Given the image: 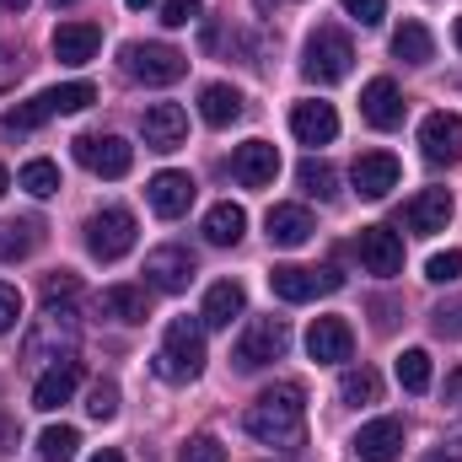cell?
Listing matches in <instances>:
<instances>
[{
  "mask_svg": "<svg viewBox=\"0 0 462 462\" xmlns=\"http://www.w3.org/2000/svg\"><path fill=\"white\" fill-rule=\"evenodd\" d=\"M247 436L263 441V447H280V452H296L307 441V393L296 382H280L269 393H258V403L247 409Z\"/></svg>",
  "mask_w": 462,
  "mask_h": 462,
  "instance_id": "obj_1",
  "label": "cell"
},
{
  "mask_svg": "<svg viewBox=\"0 0 462 462\" xmlns=\"http://www.w3.org/2000/svg\"><path fill=\"white\" fill-rule=\"evenodd\" d=\"M205 371V328L194 318H172L162 349H156V376L162 382H194Z\"/></svg>",
  "mask_w": 462,
  "mask_h": 462,
  "instance_id": "obj_2",
  "label": "cell"
},
{
  "mask_svg": "<svg viewBox=\"0 0 462 462\" xmlns=\"http://www.w3.org/2000/svg\"><path fill=\"white\" fill-rule=\"evenodd\" d=\"M81 345V318H76V307H60V301H43V312H38V323L27 328V345L22 355L27 360H70Z\"/></svg>",
  "mask_w": 462,
  "mask_h": 462,
  "instance_id": "obj_3",
  "label": "cell"
},
{
  "mask_svg": "<svg viewBox=\"0 0 462 462\" xmlns=\"http://www.w3.org/2000/svg\"><path fill=\"white\" fill-rule=\"evenodd\" d=\"M92 103H97V87H92V81H65V87H49V92H38L32 103L11 108L0 124H5V129H38V124H49V118L81 114V108H92Z\"/></svg>",
  "mask_w": 462,
  "mask_h": 462,
  "instance_id": "obj_4",
  "label": "cell"
},
{
  "mask_svg": "<svg viewBox=\"0 0 462 462\" xmlns=\"http://www.w3.org/2000/svg\"><path fill=\"white\" fill-rule=\"evenodd\" d=\"M285 349H291V323L285 318H253L242 328L236 349H231V360H236V371H263V365L285 360Z\"/></svg>",
  "mask_w": 462,
  "mask_h": 462,
  "instance_id": "obj_5",
  "label": "cell"
},
{
  "mask_svg": "<svg viewBox=\"0 0 462 462\" xmlns=\"http://www.w3.org/2000/svg\"><path fill=\"white\" fill-rule=\"evenodd\" d=\"M349 65H355V49H349V38L339 27H318V32L307 38V54H301V76H307V81L334 87V81L349 76Z\"/></svg>",
  "mask_w": 462,
  "mask_h": 462,
  "instance_id": "obj_6",
  "label": "cell"
},
{
  "mask_svg": "<svg viewBox=\"0 0 462 462\" xmlns=\"http://www.w3.org/2000/svg\"><path fill=\"white\" fill-rule=\"evenodd\" d=\"M124 70L145 87H172L189 76V54H178L172 43H124Z\"/></svg>",
  "mask_w": 462,
  "mask_h": 462,
  "instance_id": "obj_7",
  "label": "cell"
},
{
  "mask_svg": "<svg viewBox=\"0 0 462 462\" xmlns=\"http://www.w3.org/2000/svg\"><path fill=\"white\" fill-rule=\"evenodd\" d=\"M129 247H134V216L124 205H108V210L87 216V253L97 263H118Z\"/></svg>",
  "mask_w": 462,
  "mask_h": 462,
  "instance_id": "obj_8",
  "label": "cell"
},
{
  "mask_svg": "<svg viewBox=\"0 0 462 462\" xmlns=\"http://www.w3.org/2000/svg\"><path fill=\"white\" fill-rule=\"evenodd\" d=\"M339 285H345L339 269H301V263H274L269 269V291L280 301H291V307H301V301H312L323 291H339Z\"/></svg>",
  "mask_w": 462,
  "mask_h": 462,
  "instance_id": "obj_9",
  "label": "cell"
},
{
  "mask_svg": "<svg viewBox=\"0 0 462 462\" xmlns=\"http://www.w3.org/2000/svg\"><path fill=\"white\" fill-rule=\"evenodd\" d=\"M70 151H76V162H81L87 172H97V178H124V172L134 167V145L118 140V134H76Z\"/></svg>",
  "mask_w": 462,
  "mask_h": 462,
  "instance_id": "obj_10",
  "label": "cell"
},
{
  "mask_svg": "<svg viewBox=\"0 0 462 462\" xmlns=\"http://www.w3.org/2000/svg\"><path fill=\"white\" fill-rule=\"evenodd\" d=\"M194 274H199V263H194L189 247H156V253H145V285L162 291V296H183L194 285Z\"/></svg>",
  "mask_w": 462,
  "mask_h": 462,
  "instance_id": "obj_11",
  "label": "cell"
},
{
  "mask_svg": "<svg viewBox=\"0 0 462 462\" xmlns=\"http://www.w3.org/2000/svg\"><path fill=\"white\" fill-rule=\"evenodd\" d=\"M355 253H360V263H365V274H376V280H393V274H403V236L387 226H360L355 236Z\"/></svg>",
  "mask_w": 462,
  "mask_h": 462,
  "instance_id": "obj_12",
  "label": "cell"
},
{
  "mask_svg": "<svg viewBox=\"0 0 462 462\" xmlns=\"http://www.w3.org/2000/svg\"><path fill=\"white\" fill-rule=\"evenodd\" d=\"M398 178H403V167H398L393 151H360L355 167H349V183H355L360 199H387L398 189Z\"/></svg>",
  "mask_w": 462,
  "mask_h": 462,
  "instance_id": "obj_13",
  "label": "cell"
},
{
  "mask_svg": "<svg viewBox=\"0 0 462 462\" xmlns=\"http://www.w3.org/2000/svg\"><path fill=\"white\" fill-rule=\"evenodd\" d=\"M231 178H236L242 189H269V183L280 178V151H274L269 140L236 145V151H231Z\"/></svg>",
  "mask_w": 462,
  "mask_h": 462,
  "instance_id": "obj_14",
  "label": "cell"
},
{
  "mask_svg": "<svg viewBox=\"0 0 462 462\" xmlns=\"http://www.w3.org/2000/svg\"><path fill=\"white\" fill-rule=\"evenodd\" d=\"M194 194H199V183H194L189 172H156V178L145 183V199H151V210H156L162 221H178V216H189Z\"/></svg>",
  "mask_w": 462,
  "mask_h": 462,
  "instance_id": "obj_15",
  "label": "cell"
},
{
  "mask_svg": "<svg viewBox=\"0 0 462 462\" xmlns=\"http://www.w3.org/2000/svg\"><path fill=\"white\" fill-rule=\"evenodd\" d=\"M49 49H54L60 65H87L103 49V27L97 22H60L54 38H49Z\"/></svg>",
  "mask_w": 462,
  "mask_h": 462,
  "instance_id": "obj_16",
  "label": "cell"
},
{
  "mask_svg": "<svg viewBox=\"0 0 462 462\" xmlns=\"http://www.w3.org/2000/svg\"><path fill=\"white\" fill-rule=\"evenodd\" d=\"M76 387H81V360H76V355H70V360H54V365L38 376V387H32V409L54 414L60 403L76 398Z\"/></svg>",
  "mask_w": 462,
  "mask_h": 462,
  "instance_id": "obj_17",
  "label": "cell"
},
{
  "mask_svg": "<svg viewBox=\"0 0 462 462\" xmlns=\"http://www.w3.org/2000/svg\"><path fill=\"white\" fill-rule=\"evenodd\" d=\"M447 221H452V194L447 189H420L403 205V226L414 236H436V231H447Z\"/></svg>",
  "mask_w": 462,
  "mask_h": 462,
  "instance_id": "obj_18",
  "label": "cell"
},
{
  "mask_svg": "<svg viewBox=\"0 0 462 462\" xmlns=\"http://www.w3.org/2000/svg\"><path fill=\"white\" fill-rule=\"evenodd\" d=\"M355 447V457L360 462H398L403 452V420H371V425H360V436L349 441Z\"/></svg>",
  "mask_w": 462,
  "mask_h": 462,
  "instance_id": "obj_19",
  "label": "cell"
},
{
  "mask_svg": "<svg viewBox=\"0 0 462 462\" xmlns=\"http://www.w3.org/2000/svg\"><path fill=\"white\" fill-rule=\"evenodd\" d=\"M140 129H145V145L151 151H178L189 140V114L178 103H151L145 118H140Z\"/></svg>",
  "mask_w": 462,
  "mask_h": 462,
  "instance_id": "obj_20",
  "label": "cell"
},
{
  "mask_svg": "<svg viewBox=\"0 0 462 462\" xmlns=\"http://www.w3.org/2000/svg\"><path fill=\"white\" fill-rule=\"evenodd\" d=\"M349 349H355V328L345 318H318L307 328V355L318 365H339V360H349Z\"/></svg>",
  "mask_w": 462,
  "mask_h": 462,
  "instance_id": "obj_21",
  "label": "cell"
},
{
  "mask_svg": "<svg viewBox=\"0 0 462 462\" xmlns=\"http://www.w3.org/2000/svg\"><path fill=\"white\" fill-rule=\"evenodd\" d=\"M360 118H365L371 129H398V124H403V92H398L387 76L365 81V92H360Z\"/></svg>",
  "mask_w": 462,
  "mask_h": 462,
  "instance_id": "obj_22",
  "label": "cell"
},
{
  "mask_svg": "<svg viewBox=\"0 0 462 462\" xmlns=\"http://www.w3.org/2000/svg\"><path fill=\"white\" fill-rule=\"evenodd\" d=\"M420 151L430 162H457L462 156V114H430L420 124Z\"/></svg>",
  "mask_w": 462,
  "mask_h": 462,
  "instance_id": "obj_23",
  "label": "cell"
},
{
  "mask_svg": "<svg viewBox=\"0 0 462 462\" xmlns=\"http://www.w3.org/2000/svg\"><path fill=\"white\" fill-rule=\"evenodd\" d=\"M291 134H296L301 145H328V140L339 134L334 103H296V108H291Z\"/></svg>",
  "mask_w": 462,
  "mask_h": 462,
  "instance_id": "obj_24",
  "label": "cell"
},
{
  "mask_svg": "<svg viewBox=\"0 0 462 462\" xmlns=\"http://www.w3.org/2000/svg\"><path fill=\"white\" fill-rule=\"evenodd\" d=\"M242 307H247V291H242L236 280H216V285L205 291L199 323H205V328H231V318H242Z\"/></svg>",
  "mask_w": 462,
  "mask_h": 462,
  "instance_id": "obj_25",
  "label": "cell"
},
{
  "mask_svg": "<svg viewBox=\"0 0 462 462\" xmlns=\"http://www.w3.org/2000/svg\"><path fill=\"white\" fill-rule=\"evenodd\" d=\"M263 231H269V242L274 247H301V242H312V216L301 210V205H274L269 216H263Z\"/></svg>",
  "mask_w": 462,
  "mask_h": 462,
  "instance_id": "obj_26",
  "label": "cell"
},
{
  "mask_svg": "<svg viewBox=\"0 0 462 462\" xmlns=\"http://www.w3.org/2000/svg\"><path fill=\"white\" fill-rule=\"evenodd\" d=\"M97 307H103V318L129 323V328L151 318V296H145V285H108V291L97 296Z\"/></svg>",
  "mask_w": 462,
  "mask_h": 462,
  "instance_id": "obj_27",
  "label": "cell"
},
{
  "mask_svg": "<svg viewBox=\"0 0 462 462\" xmlns=\"http://www.w3.org/2000/svg\"><path fill=\"white\" fill-rule=\"evenodd\" d=\"M242 231H247V210L242 205H231V199L210 205V216H205V242L210 247H236Z\"/></svg>",
  "mask_w": 462,
  "mask_h": 462,
  "instance_id": "obj_28",
  "label": "cell"
},
{
  "mask_svg": "<svg viewBox=\"0 0 462 462\" xmlns=\"http://www.w3.org/2000/svg\"><path fill=\"white\" fill-rule=\"evenodd\" d=\"M199 114H205V124H210V129H226V124H236V118H242V92H236V87H226V81H210V87L199 92Z\"/></svg>",
  "mask_w": 462,
  "mask_h": 462,
  "instance_id": "obj_29",
  "label": "cell"
},
{
  "mask_svg": "<svg viewBox=\"0 0 462 462\" xmlns=\"http://www.w3.org/2000/svg\"><path fill=\"white\" fill-rule=\"evenodd\" d=\"M393 54H398L403 65H430V60H436L430 27H425V22H403V27L393 32Z\"/></svg>",
  "mask_w": 462,
  "mask_h": 462,
  "instance_id": "obj_30",
  "label": "cell"
},
{
  "mask_svg": "<svg viewBox=\"0 0 462 462\" xmlns=\"http://www.w3.org/2000/svg\"><path fill=\"white\" fill-rule=\"evenodd\" d=\"M296 183H301L312 199H334V194H339V172H334L328 162H318V156H307V162L296 167Z\"/></svg>",
  "mask_w": 462,
  "mask_h": 462,
  "instance_id": "obj_31",
  "label": "cell"
},
{
  "mask_svg": "<svg viewBox=\"0 0 462 462\" xmlns=\"http://www.w3.org/2000/svg\"><path fill=\"white\" fill-rule=\"evenodd\" d=\"M76 447H81V430L76 425H49L38 436V457L43 462H76Z\"/></svg>",
  "mask_w": 462,
  "mask_h": 462,
  "instance_id": "obj_32",
  "label": "cell"
},
{
  "mask_svg": "<svg viewBox=\"0 0 462 462\" xmlns=\"http://www.w3.org/2000/svg\"><path fill=\"white\" fill-rule=\"evenodd\" d=\"M38 236H43L38 221H11V226H0V258H5V263L27 258V253L38 247Z\"/></svg>",
  "mask_w": 462,
  "mask_h": 462,
  "instance_id": "obj_33",
  "label": "cell"
},
{
  "mask_svg": "<svg viewBox=\"0 0 462 462\" xmlns=\"http://www.w3.org/2000/svg\"><path fill=\"white\" fill-rule=\"evenodd\" d=\"M16 183H22L32 199H49V194H60V167H54L49 156H38V162H27V167L16 172Z\"/></svg>",
  "mask_w": 462,
  "mask_h": 462,
  "instance_id": "obj_34",
  "label": "cell"
},
{
  "mask_svg": "<svg viewBox=\"0 0 462 462\" xmlns=\"http://www.w3.org/2000/svg\"><path fill=\"white\" fill-rule=\"evenodd\" d=\"M339 398H345L349 409H360V403H376V398H382V376H376L371 365L345 371V382H339Z\"/></svg>",
  "mask_w": 462,
  "mask_h": 462,
  "instance_id": "obj_35",
  "label": "cell"
},
{
  "mask_svg": "<svg viewBox=\"0 0 462 462\" xmlns=\"http://www.w3.org/2000/svg\"><path fill=\"white\" fill-rule=\"evenodd\" d=\"M398 387L403 393H430V355L425 349H403L398 355Z\"/></svg>",
  "mask_w": 462,
  "mask_h": 462,
  "instance_id": "obj_36",
  "label": "cell"
},
{
  "mask_svg": "<svg viewBox=\"0 0 462 462\" xmlns=\"http://www.w3.org/2000/svg\"><path fill=\"white\" fill-rule=\"evenodd\" d=\"M425 280H430V285H457V280H462V247L436 253V258L425 263Z\"/></svg>",
  "mask_w": 462,
  "mask_h": 462,
  "instance_id": "obj_37",
  "label": "cell"
},
{
  "mask_svg": "<svg viewBox=\"0 0 462 462\" xmlns=\"http://www.w3.org/2000/svg\"><path fill=\"white\" fill-rule=\"evenodd\" d=\"M87 414H92V420H114L118 414V387L114 382H92V393H87Z\"/></svg>",
  "mask_w": 462,
  "mask_h": 462,
  "instance_id": "obj_38",
  "label": "cell"
},
{
  "mask_svg": "<svg viewBox=\"0 0 462 462\" xmlns=\"http://www.w3.org/2000/svg\"><path fill=\"white\" fill-rule=\"evenodd\" d=\"M178 462H226V447H221L216 436H194V441L178 452Z\"/></svg>",
  "mask_w": 462,
  "mask_h": 462,
  "instance_id": "obj_39",
  "label": "cell"
},
{
  "mask_svg": "<svg viewBox=\"0 0 462 462\" xmlns=\"http://www.w3.org/2000/svg\"><path fill=\"white\" fill-rule=\"evenodd\" d=\"M339 5H345L349 22H360V27H376L387 16V0H339Z\"/></svg>",
  "mask_w": 462,
  "mask_h": 462,
  "instance_id": "obj_40",
  "label": "cell"
},
{
  "mask_svg": "<svg viewBox=\"0 0 462 462\" xmlns=\"http://www.w3.org/2000/svg\"><path fill=\"white\" fill-rule=\"evenodd\" d=\"M199 5H205V0H162V22H167V27H189V22L199 16Z\"/></svg>",
  "mask_w": 462,
  "mask_h": 462,
  "instance_id": "obj_41",
  "label": "cell"
},
{
  "mask_svg": "<svg viewBox=\"0 0 462 462\" xmlns=\"http://www.w3.org/2000/svg\"><path fill=\"white\" fill-rule=\"evenodd\" d=\"M16 318H22V291L0 280V334H11V328H16Z\"/></svg>",
  "mask_w": 462,
  "mask_h": 462,
  "instance_id": "obj_42",
  "label": "cell"
},
{
  "mask_svg": "<svg viewBox=\"0 0 462 462\" xmlns=\"http://www.w3.org/2000/svg\"><path fill=\"white\" fill-rule=\"evenodd\" d=\"M16 76H22V54L0 43V92H5V87H16Z\"/></svg>",
  "mask_w": 462,
  "mask_h": 462,
  "instance_id": "obj_43",
  "label": "cell"
},
{
  "mask_svg": "<svg viewBox=\"0 0 462 462\" xmlns=\"http://www.w3.org/2000/svg\"><path fill=\"white\" fill-rule=\"evenodd\" d=\"M43 296H49V301H60V296H76V274H70V269H60V274L43 285Z\"/></svg>",
  "mask_w": 462,
  "mask_h": 462,
  "instance_id": "obj_44",
  "label": "cell"
},
{
  "mask_svg": "<svg viewBox=\"0 0 462 462\" xmlns=\"http://www.w3.org/2000/svg\"><path fill=\"white\" fill-rule=\"evenodd\" d=\"M457 307H441V312H436V334H457Z\"/></svg>",
  "mask_w": 462,
  "mask_h": 462,
  "instance_id": "obj_45",
  "label": "cell"
},
{
  "mask_svg": "<svg viewBox=\"0 0 462 462\" xmlns=\"http://www.w3.org/2000/svg\"><path fill=\"white\" fill-rule=\"evenodd\" d=\"M253 5H258V16H269V11H280L285 0H253Z\"/></svg>",
  "mask_w": 462,
  "mask_h": 462,
  "instance_id": "obj_46",
  "label": "cell"
},
{
  "mask_svg": "<svg viewBox=\"0 0 462 462\" xmlns=\"http://www.w3.org/2000/svg\"><path fill=\"white\" fill-rule=\"evenodd\" d=\"M441 452H452V462H462V436H452V441H447Z\"/></svg>",
  "mask_w": 462,
  "mask_h": 462,
  "instance_id": "obj_47",
  "label": "cell"
},
{
  "mask_svg": "<svg viewBox=\"0 0 462 462\" xmlns=\"http://www.w3.org/2000/svg\"><path fill=\"white\" fill-rule=\"evenodd\" d=\"M92 462H124V452H114V447H103V452H97Z\"/></svg>",
  "mask_w": 462,
  "mask_h": 462,
  "instance_id": "obj_48",
  "label": "cell"
},
{
  "mask_svg": "<svg viewBox=\"0 0 462 462\" xmlns=\"http://www.w3.org/2000/svg\"><path fill=\"white\" fill-rule=\"evenodd\" d=\"M124 5H129V11H145V5H156V0H124Z\"/></svg>",
  "mask_w": 462,
  "mask_h": 462,
  "instance_id": "obj_49",
  "label": "cell"
},
{
  "mask_svg": "<svg viewBox=\"0 0 462 462\" xmlns=\"http://www.w3.org/2000/svg\"><path fill=\"white\" fill-rule=\"evenodd\" d=\"M5 189H11V172H5V167H0V199H5Z\"/></svg>",
  "mask_w": 462,
  "mask_h": 462,
  "instance_id": "obj_50",
  "label": "cell"
},
{
  "mask_svg": "<svg viewBox=\"0 0 462 462\" xmlns=\"http://www.w3.org/2000/svg\"><path fill=\"white\" fill-rule=\"evenodd\" d=\"M22 5H27V0H0V11H22Z\"/></svg>",
  "mask_w": 462,
  "mask_h": 462,
  "instance_id": "obj_51",
  "label": "cell"
},
{
  "mask_svg": "<svg viewBox=\"0 0 462 462\" xmlns=\"http://www.w3.org/2000/svg\"><path fill=\"white\" fill-rule=\"evenodd\" d=\"M452 38H457V49H462V16H457V27H452Z\"/></svg>",
  "mask_w": 462,
  "mask_h": 462,
  "instance_id": "obj_52",
  "label": "cell"
},
{
  "mask_svg": "<svg viewBox=\"0 0 462 462\" xmlns=\"http://www.w3.org/2000/svg\"><path fill=\"white\" fill-rule=\"evenodd\" d=\"M430 462H452V452H436V457H430Z\"/></svg>",
  "mask_w": 462,
  "mask_h": 462,
  "instance_id": "obj_53",
  "label": "cell"
}]
</instances>
